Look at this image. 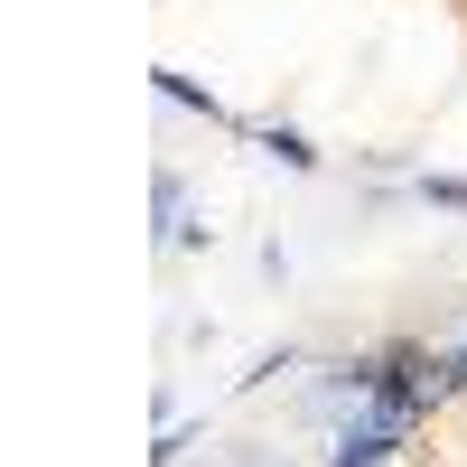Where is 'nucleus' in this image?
Returning <instances> with one entry per match:
<instances>
[{
  "label": "nucleus",
  "instance_id": "1",
  "mask_svg": "<svg viewBox=\"0 0 467 467\" xmlns=\"http://www.w3.org/2000/svg\"><path fill=\"white\" fill-rule=\"evenodd\" d=\"M150 206H160V244L178 253V244H197V224H187V187H178V169H160L150 178Z\"/></svg>",
  "mask_w": 467,
  "mask_h": 467
},
{
  "label": "nucleus",
  "instance_id": "2",
  "mask_svg": "<svg viewBox=\"0 0 467 467\" xmlns=\"http://www.w3.org/2000/svg\"><path fill=\"white\" fill-rule=\"evenodd\" d=\"M262 150H271V160H281V169H299V178H308V169H318V150H308L299 131H262Z\"/></svg>",
  "mask_w": 467,
  "mask_h": 467
},
{
  "label": "nucleus",
  "instance_id": "3",
  "mask_svg": "<svg viewBox=\"0 0 467 467\" xmlns=\"http://www.w3.org/2000/svg\"><path fill=\"white\" fill-rule=\"evenodd\" d=\"M420 197L431 206H467V178H420Z\"/></svg>",
  "mask_w": 467,
  "mask_h": 467
}]
</instances>
